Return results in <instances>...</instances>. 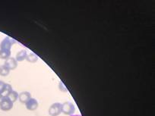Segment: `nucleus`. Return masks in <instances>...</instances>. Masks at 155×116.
Returning a JSON list of instances; mask_svg holds the SVG:
<instances>
[{
  "mask_svg": "<svg viewBox=\"0 0 155 116\" xmlns=\"http://www.w3.org/2000/svg\"><path fill=\"white\" fill-rule=\"evenodd\" d=\"M75 111V106L71 102H65L62 104V112L65 115H73Z\"/></svg>",
  "mask_w": 155,
  "mask_h": 116,
  "instance_id": "nucleus-1",
  "label": "nucleus"
},
{
  "mask_svg": "<svg viewBox=\"0 0 155 116\" xmlns=\"http://www.w3.org/2000/svg\"><path fill=\"white\" fill-rule=\"evenodd\" d=\"M62 113V104L60 102H54L49 108V114L50 116H59Z\"/></svg>",
  "mask_w": 155,
  "mask_h": 116,
  "instance_id": "nucleus-3",
  "label": "nucleus"
},
{
  "mask_svg": "<svg viewBox=\"0 0 155 116\" xmlns=\"http://www.w3.org/2000/svg\"><path fill=\"white\" fill-rule=\"evenodd\" d=\"M5 86H6V83H5L2 81H0V94L2 93V91L5 89Z\"/></svg>",
  "mask_w": 155,
  "mask_h": 116,
  "instance_id": "nucleus-14",
  "label": "nucleus"
},
{
  "mask_svg": "<svg viewBox=\"0 0 155 116\" xmlns=\"http://www.w3.org/2000/svg\"><path fill=\"white\" fill-rule=\"evenodd\" d=\"M26 59L28 62H31V63H35L37 62V61L38 60V57L36 54L31 53H28L26 56Z\"/></svg>",
  "mask_w": 155,
  "mask_h": 116,
  "instance_id": "nucleus-11",
  "label": "nucleus"
},
{
  "mask_svg": "<svg viewBox=\"0 0 155 116\" xmlns=\"http://www.w3.org/2000/svg\"><path fill=\"white\" fill-rule=\"evenodd\" d=\"M18 95H19V93H18L17 91H15V90H12V91L11 92V93L8 95V97L9 98V99H11L13 102H16L18 99Z\"/></svg>",
  "mask_w": 155,
  "mask_h": 116,
  "instance_id": "nucleus-13",
  "label": "nucleus"
},
{
  "mask_svg": "<svg viewBox=\"0 0 155 116\" xmlns=\"http://www.w3.org/2000/svg\"><path fill=\"white\" fill-rule=\"evenodd\" d=\"M14 102L8 97H5L0 100V109L4 111H10L13 108Z\"/></svg>",
  "mask_w": 155,
  "mask_h": 116,
  "instance_id": "nucleus-2",
  "label": "nucleus"
},
{
  "mask_svg": "<svg viewBox=\"0 0 155 116\" xmlns=\"http://www.w3.org/2000/svg\"><path fill=\"white\" fill-rule=\"evenodd\" d=\"M71 116H81V115H80V114H73V115H71Z\"/></svg>",
  "mask_w": 155,
  "mask_h": 116,
  "instance_id": "nucleus-15",
  "label": "nucleus"
},
{
  "mask_svg": "<svg viewBox=\"0 0 155 116\" xmlns=\"http://www.w3.org/2000/svg\"><path fill=\"white\" fill-rule=\"evenodd\" d=\"M28 55V53L25 50H22L21 51H19L18 53L16 54L15 56V59L17 60L18 62H23L24 60H25L26 59V56Z\"/></svg>",
  "mask_w": 155,
  "mask_h": 116,
  "instance_id": "nucleus-9",
  "label": "nucleus"
},
{
  "mask_svg": "<svg viewBox=\"0 0 155 116\" xmlns=\"http://www.w3.org/2000/svg\"><path fill=\"white\" fill-rule=\"evenodd\" d=\"M31 98V94L28 91L21 92L18 95V99L21 103L25 104Z\"/></svg>",
  "mask_w": 155,
  "mask_h": 116,
  "instance_id": "nucleus-7",
  "label": "nucleus"
},
{
  "mask_svg": "<svg viewBox=\"0 0 155 116\" xmlns=\"http://www.w3.org/2000/svg\"><path fill=\"white\" fill-rule=\"evenodd\" d=\"M26 105V108L30 111H35L37 108H38V102L36 99L34 98H31L28 102L25 103Z\"/></svg>",
  "mask_w": 155,
  "mask_h": 116,
  "instance_id": "nucleus-5",
  "label": "nucleus"
},
{
  "mask_svg": "<svg viewBox=\"0 0 155 116\" xmlns=\"http://www.w3.org/2000/svg\"><path fill=\"white\" fill-rule=\"evenodd\" d=\"M12 90H13V89H12V87L11 84H6V86H5V89H4V90L2 91V93L0 94V99H2V98L8 97V95L11 93V92L12 91Z\"/></svg>",
  "mask_w": 155,
  "mask_h": 116,
  "instance_id": "nucleus-8",
  "label": "nucleus"
},
{
  "mask_svg": "<svg viewBox=\"0 0 155 116\" xmlns=\"http://www.w3.org/2000/svg\"><path fill=\"white\" fill-rule=\"evenodd\" d=\"M4 65L8 68V69L11 71V70H14L17 68L18 66V62L15 59V58L10 57L8 58V59H6L5 62V64Z\"/></svg>",
  "mask_w": 155,
  "mask_h": 116,
  "instance_id": "nucleus-6",
  "label": "nucleus"
},
{
  "mask_svg": "<svg viewBox=\"0 0 155 116\" xmlns=\"http://www.w3.org/2000/svg\"><path fill=\"white\" fill-rule=\"evenodd\" d=\"M10 74V70L5 65L0 66V75L5 77Z\"/></svg>",
  "mask_w": 155,
  "mask_h": 116,
  "instance_id": "nucleus-12",
  "label": "nucleus"
},
{
  "mask_svg": "<svg viewBox=\"0 0 155 116\" xmlns=\"http://www.w3.org/2000/svg\"><path fill=\"white\" fill-rule=\"evenodd\" d=\"M15 44H16V41L15 40H12L8 37H5L0 43V50H11L12 47Z\"/></svg>",
  "mask_w": 155,
  "mask_h": 116,
  "instance_id": "nucleus-4",
  "label": "nucleus"
},
{
  "mask_svg": "<svg viewBox=\"0 0 155 116\" xmlns=\"http://www.w3.org/2000/svg\"><path fill=\"white\" fill-rule=\"evenodd\" d=\"M10 57H11V50H0V59L6 60Z\"/></svg>",
  "mask_w": 155,
  "mask_h": 116,
  "instance_id": "nucleus-10",
  "label": "nucleus"
}]
</instances>
